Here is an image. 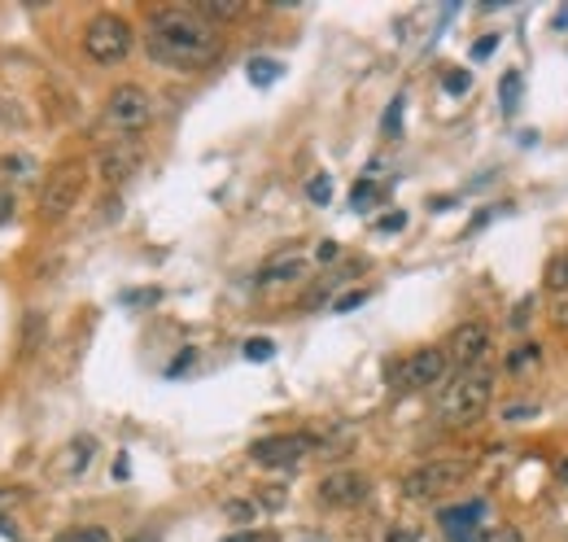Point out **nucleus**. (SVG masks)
I'll return each instance as SVG.
<instances>
[{
	"label": "nucleus",
	"instance_id": "6e6552de",
	"mask_svg": "<svg viewBox=\"0 0 568 542\" xmlns=\"http://www.w3.org/2000/svg\"><path fill=\"white\" fill-rule=\"evenodd\" d=\"M442 377H446V350L424 346V350H411V355L398 364V372H394V390H402V394H411V390H429V385H438Z\"/></svg>",
	"mask_w": 568,
	"mask_h": 542
},
{
	"label": "nucleus",
	"instance_id": "9d476101",
	"mask_svg": "<svg viewBox=\"0 0 568 542\" xmlns=\"http://www.w3.org/2000/svg\"><path fill=\"white\" fill-rule=\"evenodd\" d=\"M486 350H490V328L473 320V324H459V328L451 333V342H446V364L459 368V372H473V368H481Z\"/></svg>",
	"mask_w": 568,
	"mask_h": 542
},
{
	"label": "nucleus",
	"instance_id": "423d86ee",
	"mask_svg": "<svg viewBox=\"0 0 568 542\" xmlns=\"http://www.w3.org/2000/svg\"><path fill=\"white\" fill-rule=\"evenodd\" d=\"M149 118H154V101H149V92H145L140 83H118V88L105 96V123H110L114 131L136 136V131L149 127Z\"/></svg>",
	"mask_w": 568,
	"mask_h": 542
},
{
	"label": "nucleus",
	"instance_id": "f8f14e48",
	"mask_svg": "<svg viewBox=\"0 0 568 542\" xmlns=\"http://www.w3.org/2000/svg\"><path fill=\"white\" fill-rule=\"evenodd\" d=\"M481 521H486V504L446 508L442 512V534L451 542H481Z\"/></svg>",
	"mask_w": 568,
	"mask_h": 542
},
{
	"label": "nucleus",
	"instance_id": "aec40b11",
	"mask_svg": "<svg viewBox=\"0 0 568 542\" xmlns=\"http://www.w3.org/2000/svg\"><path fill=\"white\" fill-rule=\"evenodd\" d=\"M53 542H110V530H101V526H75V530L57 534Z\"/></svg>",
	"mask_w": 568,
	"mask_h": 542
},
{
	"label": "nucleus",
	"instance_id": "4468645a",
	"mask_svg": "<svg viewBox=\"0 0 568 542\" xmlns=\"http://www.w3.org/2000/svg\"><path fill=\"white\" fill-rule=\"evenodd\" d=\"M193 13L206 18L211 26H219V22H237L246 13V0H197Z\"/></svg>",
	"mask_w": 568,
	"mask_h": 542
},
{
	"label": "nucleus",
	"instance_id": "7c9ffc66",
	"mask_svg": "<svg viewBox=\"0 0 568 542\" xmlns=\"http://www.w3.org/2000/svg\"><path fill=\"white\" fill-rule=\"evenodd\" d=\"M337 254H341V245H337V241H319V250H315V258H319V263H332Z\"/></svg>",
	"mask_w": 568,
	"mask_h": 542
},
{
	"label": "nucleus",
	"instance_id": "ddd939ff",
	"mask_svg": "<svg viewBox=\"0 0 568 542\" xmlns=\"http://www.w3.org/2000/svg\"><path fill=\"white\" fill-rule=\"evenodd\" d=\"M306 276V258H297V254H281V258H272L263 272H259V285L268 289V285H293V280H302Z\"/></svg>",
	"mask_w": 568,
	"mask_h": 542
},
{
	"label": "nucleus",
	"instance_id": "f257e3e1",
	"mask_svg": "<svg viewBox=\"0 0 568 542\" xmlns=\"http://www.w3.org/2000/svg\"><path fill=\"white\" fill-rule=\"evenodd\" d=\"M145 48L158 66L171 70H202L219 57V26H211L206 18H197L193 9L180 4H162L149 13L145 22Z\"/></svg>",
	"mask_w": 568,
	"mask_h": 542
},
{
	"label": "nucleus",
	"instance_id": "f3484780",
	"mask_svg": "<svg viewBox=\"0 0 568 542\" xmlns=\"http://www.w3.org/2000/svg\"><path fill=\"white\" fill-rule=\"evenodd\" d=\"M543 359V350L534 346V342H525V346H516L512 355H508V372H525V368H534Z\"/></svg>",
	"mask_w": 568,
	"mask_h": 542
},
{
	"label": "nucleus",
	"instance_id": "a211bd4d",
	"mask_svg": "<svg viewBox=\"0 0 568 542\" xmlns=\"http://www.w3.org/2000/svg\"><path fill=\"white\" fill-rule=\"evenodd\" d=\"M250 79L263 88V83H276L281 79V61H272V57H254L250 61Z\"/></svg>",
	"mask_w": 568,
	"mask_h": 542
},
{
	"label": "nucleus",
	"instance_id": "1a4fd4ad",
	"mask_svg": "<svg viewBox=\"0 0 568 542\" xmlns=\"http://www.w3.org/2000/svg\"><path fill=\"white\" fill-rule=\"evenodd\" d=\"M140 162H145V145L136 136H123V140H114V145H105L96 153V175L105 184H123V180H132L140 171Z\"/></svg>",
	"mask_w": 568,
	"mask_h": 542
},
{
	"label": "nucleus",
	"instance_id": "7ed1b4c3",
	"mask_svg": "<svg viewBox=\"0 0 568 542\" xmlns=\"http://www.w3.org/2000/svg\"><path fill=\"white\" fill-rule=\"evenodd\" d=\"M468 477H473L468 460H429V464H420L402 477V495L416 499V504H433V499L459 491Z\"/></svg>",
	"mask_w": 568,
	"mask_h": 542
},
{
	"label": "nucleus",
	"instance_id": "6ab92c4d",
	"mask_svg": "<svg viewBox=\"0 0 568 542\" xmlns=\"http://www.w3.org/2000/svg\"><path fill=\"white\" fill-rule=\"evenodd\" d=\"M92 451H96V442L92 438H79V442H70V473H83L88 464H92Z\"/></svg>",
	"mask_w": 568,
	"mask_h": 542
},
{
	"label": "nucleus",
	"instance_id": "412c9836",
	"mask_svg": "<svg viewBox=\"0 0 568 542\" xmlns=\"http://www.w3.org/2000/svg\"><path fill=\"white\" fill-rule=\"evenodd\" d=\"M442 88H446V92H451V96H464V92H468V88H473V74H468V70H464V66H451V70H446V74H442Z\"/></svg>",
	"mask_w": 568,
	"mask_h": 542
},
{
	"label": "nucleus",
	"instance_id": "e433bc0d",
	"mask_svg": "<svg viewBox=\"0 0 568 542\" xmlns=\"http://www.w3.org/2000/svg\"><path fill=\"white\" fill-rule=\"evenodd\" d=\"M560 324H565V328H568V302H565V307H560Z\"/></svg>",
	"mask_w": 568,
	"mask_h": 542
},
{
	"label": "nucleus",
	"instance_id": "72a5a7b5",
	"mask_svg": "<svg viewBox=\"0 0 568 542\" xmlns=\"http://www.w3.org/2000/svg\"><path fill=\"white\" fill-rule=\"evenodd\" d=\"M385 542H416V534H411V530H389Z\"/></svg>",
	"mask_w": 568,
	"mask_h": 542
},
{
	"label": "nucleus",
	"instance_id": "dca6fc26",
	"mask_svg": "<svg viewBox=\"0 0 568 542\" xmlns=\"http://www.w3.org/2000/svg\"><path fill=\"white\" fill-rule=\"evenodd\" d=\"M499 96H503V114H516V101H521V70H508V74H503Z\"/></svg>",
	"mask_w": 568,
	"mask_h": 542
},
{
	"label": "nucleus",
	"instance_id": "f03ea898",
	"mask_svg": "<svg viewBox=\"0 0 568 542\" xmlns=\"http://www.w3.org/2000/svg\"><path fill=\"white\" fill-rule=\"evenodd\" d=\"M495 403V377L486 368H473V372H459L446 390H442V403H438V416L442 425L451 429H468L477 425Z\"/></svg>",
	"mask_w": 568,
	"mask_h": 542
},
{
	"label": "nucleus",
	"instance_id": "39448f33",
	"mask_svg": "<svg viewBox=\"0 0 568 542\" xmlns=\"http://www.w3.org/2000/svg\"><path fill=\"white\" fill-rule=\"evenodd\" d=\"M83 180H88V171H83L79 158H70V162H61V166L48 171V180H44V188H39V215H44V223H61V219L79 206Z\"/></svg>",
	"mask_w": 568,
	"mask_h": 542
},
{
	"label": "nucleus",
	"instance_id": "bb28decb",
	"mask_svg": "<svg viewBox=\"0 0 568 542\" xmlns=\"http://www.w3.org/2000/svg\"><path fill=\"white\" fill-rule=\"evenodd\" d=\"M363 302H367V293H363V289H354V293H341V298L332 302V311H337V315H345V311H354V307H363Z\"/></svg>",
	"mask_w": 568,
	"mask_h": 542
},
{
	"label": "nucleus",
	"instance_id": "473e14b6",
	"mask_svg": "<svg viewBox=\"0 0 568 542\" xmlns=\"http://www.w3.org/2000/svg\"><path fill=\"white\" fill-rule=\"evenodd\" d=\"M189 364H193V350H184V355H180V359H175V364L167 368V377H180V372H184Z\"/></svg>",
	"mask_w": 568,
	"mask_h": 542
},
{
	"label": "nucleus",
	"instance_id": "2f4dec72",
	"mask_svg": "<svg viewBox=\"0 0 568 542\" xmlns=\"http://www.w3.org/2000/svg\"><path fill=\"white\" fill-rule=\"evenodd\" d=\"M228 517H232V521H250L254 508H250V504H228Z\"/></svg>",
	"mask_w": 568,
	"mask_h": 542
},
{
	"label": "nucleus",
	"instance_id": "c756f323",
	"mask_svg": "<svg viewBox=\"0 0 568 542\" xmlns=\"http://www.w3.org/2000/svg\"><path fill=\"white\" fill-rule=\"evenodd\" d=\"M13 206H18V201H13V193H9V188H0V228L13 219Z\"/></svg>",
	"mask_w": 568,
	"mask_h": 542
},
{
	"label": "nucleus",
	"instance_id": "4be33fe9",
	"mask_svg": "<svg viewBox=\"0 0 568 542\" xmlns=\"http://www.w3.org/2000/svg\"><path fill=\"white\" fill-rule=\"evenodd\" d=\"M272 355H276V342H272V337H250V342H246V359H250V364H268Z\"/></svg>",
	"mask_w": 568,
	"mask_h": 542
},
{
	"label": "nucleus",
	"instance_id": "f704fd0d",
	"mask_svg": "<svg viewBox=\"0 0 568 542\" xmlns=\"http://www.w3.org/2000/svg\"><path fill=\"white\" fill-rule=\"evenodd\" d=\"M556 477H560V486L568 491V455L560 460V464H556Z\"/></svg>",
	"mask_w": 568,
	"mask_h": 542
},
{
	"label": "nucleus",
	"instance_id": "c85d7f7f",
	"mask_svg": "<svg viewBox=\"0 0 568 542\" xmlns=\"http://www.w3.org/2000/svg\"><path fill=\"white\" fill-rule=\"evenodd\" d=\"M495 48H499V35H486V39H477V44H473V57H477V61H486Z\"/></svg>",
	"mask_w": 568,
	"mask_h": 542
},
{
	"label": "nucleus",
	"instance_id": "0eeeda50",
	"mask_svg": "<svg viewBox=\"0 0 568 542\" xmlns=\"http://www.w3.org/2000/svg\"><path fill=\"white\" fill-rule=\"evenodd\" d=\"M319 451V438L315 434H272L263 442L250 447V460L254 464H268V469H293L302 460H310Z\"/></svg>",
	"mask_w": 568,
	"mask_h": 542
},
{
	"label": "nucleus",
	"instance_id": "c9c22d12",
	"mask_svg": "<svg viewBox=\"0 0 568 542\" xmlns=\"http://www.w3.org/2000/svg\"><path fill=\"white\" fill-rule=\"evenodd\" d=\"M224 542H259L254 534H232V539H224Z\"/></svg>",
	"mask_w": 568,
	"mask_h": 542
},
{
	"label": "nucleus",
	"instance_id": "b1692460",
	"mask_svg": "<svg viewBox=\"0 0 568 542\" xmlns=\"http://www.w3.org/2000/svg\"><path fill=\"white\" fill-rule=\"evenodd\" d=\"M376 197H380V184L359 180V184H354V193H350V206H354V210H363V206H372Z\"/></svg>",
	"mask_w": 568,
	"mask_h": 542
},
{
	"label": "nucleus",
	"instance_id": "cd10ccee",
	"mask_svg": "<svg viewBox=\"0 0 568 542\" xmlns=\"http://www.w3.org/2000/svg\"><path fill=\"white\" fill-rule=\"evenodd\" d=\"M402 228H407V215H402V210H394V215L376 219V232H402Z\"/></svg>",
	"mask_w": 568,
	"mask_h": 542
},
{
	"label": "nucleus",
	"instance_id": "5701e85b",
	"mask_svg": "<svg viewBox=\"0 0 568 542\" xmlns=\"http://www.w3.org/2000/svg\"><path fill=\"white\" fill-rule=\"evenodd\" d=\"M402 105H407V96L398 92V96L389 101V109H385V123H380L385 136H398V127H402Z\"/></svg>",
	"mask_w": 568,
	"mask_h": 542
},
{
	"label": "nucleus",
	"instance_id": "20e7f679",
	"mask_svg": "<svg viewBox=\"0 0 568 542\" xmlns=\"http://www.w3.org/2000/svg\"><path fill=\"white\" fill-rule=\"evenodd\" d=\"M136 44V31L127 18L118 13H96L88 26H83V53L96 61V66H118Z\"/></svg>",
	"mask_w": 568,
	"mask_h": 542
},
{
	"label": "nucleus",
	"instance_id": "2eb2a0df",
	"mask_svg": "<svg viewBox=\"0 0 568 542\" xmlns=\"http://www.w3.org/2000/svg\"><path fill=\"white\" fill-rule=\"evenodd\" d=\"M543 280H547V289L565 293V289H568V250H560V254L547 263V276H543Z\"/></svg>",
	"mask_w": 568,
	"mask_h": 542
},
{
	"label": "nucleus",
	"instance_id": "a878e982",
	"mask_svg": "<svg viewBox=\"0 0 568 542\" xmlns=\"http://www.w3.org/2000/svg\"><path fill=\"white\" fill-rule=\"evenodd\" d=\"M481 542H525L521 539V530L516 526H495V530H486Z\"/></svg>",
	"mask_w": 568,
	"mask_h": 542
},
{
	"label": "nucleus",
	"instance_id": "393cba45",
	"mask_svg": "<svg viewBox=\"0 0 568 542\" xmlns=\"http://www.w3.org/2000/svg\"><path fill=\"white\" fill-rule=\"evenodd\" d=\"M306 197H310L315 206H328V201H332V180H328V175H315V180L306 184Z\"/></svg>",
	"mask_w": 568,
	"mask_h": 542
},
{
	"label": "nucleus",
	"instance_id": "9b49d317",
	"mask_svg": "<svg viewBox=\"0 0 568 542\" xmlns=\"http://www.w3.org/2000/svg\"><path fill=\"white\" fill-rule=\"evenodd\" d=\"M319 499L328 508H359V504L372 499V482L363 473H354V469H337V473H328L319 482Z\"/></svg>",
	"mask_w": 568,
	"mask_h": 542
}]
</instances>
